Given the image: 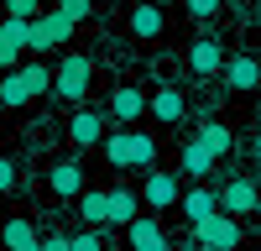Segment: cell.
I'll list each match as a JSON object with an SVG mask.
<instances>
[{
  "label": "cell",
  "mask_w": 261,
  "mask_h": 251,
  "mask_svg": "<svg viewBox=\"0 0 261 251\" xmlns=\"http://www.w3.org/2000/svg\"><path fill=\"white\" fill-rule=\"evenodd\" d=\"M68 251H105V236H99V230H84V236H68Z\"/></svg>",
  "instance_id": "obj_24"
},
{
  "label": "cell",
  "mask_w": 261,
  "mask_h": 251,
  "mask_svg": "<svg viewBox=\"0 0 261 251\" xmlns=\"http://www.w3.org/2000/svg\"><path fill=\"white\" fill-rule=\"evenodd\" d=\"M68 141H73V146L105 141V110H79V115L68 120Z\"/></svg>",
  "instance_id": "obj_11"
},
{
  "label": "cell",
  "mask_w": 261,
  "mask_h": 251,
  "mask_svg": "<svg viewBox=\"0 0 261 251\" xmlns=\"http://www.w3.org/2000/svg\"><path fill=\"white\" fill-rule=\"evenodd\" d=\"M214 11H220V0H188V16L193 21H209Z\"/></svg>",
  "instance_id": "obj_25"
},
{
  "label": "cell",
  "mask_w": 261,
  "mask_h": 251,
  "mask_svg": "<svg viewBox=\"0 0 261 251\" xmlns=\"http://www.w3.org/2000/svg\"><path fill=\"white\" fill-rule=\"evenodd\" d=\"M162 27H167V16H162L157 6H136V11H130V32H136L141 42H157Z\"/></svg>",
  "instance_id": "obj_17"
},
{
  "label": "cell",
  "mask_w": 261,
  "mask_h": 251,
  "mask_svg": "<svg viewBox=\"0 0 261 251\" xmlns=\"http://www.w3.org/2000/svg\"><path fill=\"white\" fill-rule=\"evenodd\" d=\"M0 241H6V251H37V230H32V220H6Z\"/></svg>",
  "instance_id": "obj_19"
},
{
  "label": "cell",
  "mask_w": 261,
  "mask_h": 251,
  "mask_svg": "<svg viewBox=\"0 0 261 251\" xmlns=\"http://www.w3.org/2000/svg\"><path fill=\"white\" fill-rule=\"evenodd\" d=\"M73 204H79V215L89 220V230H105V188H84Z\"/></svg>",
  "instance_id": "obj_20"
},
{
  "label": "cell",
  "mask_w": 261,
  "mask_h": 251,
  "mask_svg": "<svg viewBox=\"0 0 261 251\" xmlns=\"http://www.w3.org/2000/svg\"><path fill=\"white\" fill-rule=\"evenodd\" d=\"M141 204L146 209H178V173L151 167V173L141 178Z\"/></svg>",
  "instance_id": "obj_4"
},
{
  "label": "cell",
  "mask_w": 261,
  "mask_h": 251,
  "mask_svg": "<svg viewBox=\"0 0 261 251\" xmlns=\"http://www.w3.org/2000/svg\"><path fill=\"white\" fill-rule=\"evenodd\" d=\"M220 73H225L230 89H241V94H246V89H256V79H261V73H256V58H246V53L225 58V63H220Z\"/></svg>",
  "instance_id": "obj_13"
},
{
  "label": "cell",
  "mask_w": 261,
  "mask_h": 251,
  "mask_svg": "<svg viewBox=\"0 0 261 251\" xmlns=\"http://www.w3.org/2000/svg\"><path fill=\"white\" fill-rule=\"evenodd\" d=\"M220 63H225L220 37H193V42H188V68L199 73V79H214V73H220Z\"/></svg>",
  "instance_id": "obj_7"
},
{
  "label": "cell",
  "mask_w": 261,
  "mask_h": 251,
  "mask_svg": "<svg viewBox=\"0 0 261 251\" xmlns=\"http://www.w3.org/2000/svg\"><path fill=\"white\" fill-rule=\"evenodd\" d=\"M73 37V27H68V21H63L58 11H42L37 21H32V27H27V47L42 58V53H53V47H63V42H68Z\"/></svg>",
  "instance_id": "obj_3"
},
{
  "label": "cell",
  "mask_w": 261,
  "mask_h": 251,
  "mask_svg": "<svg viewBox=\"0 0 261 251\" xmlns=\"http://www.w3.org/2000/svg\"><path fill=\"white\" fill-rule=\"evenodd\" d=\"M141 115H146V94L136 89V84H120V89L110 94V115H105V120H120V126H130V131H136Z\"/></svg>",
  "instance_id": "obj_6"
},
{
  "label": "cell",
  "mask_w": 261,
  "mask_h": 251,
  "mask_svg": "<svg viewBox=\"0 0 261 251\" xmlns=\"http://www.w3.org/2000/svg\"><path fill=\"white\" fill-rule=\"evenodd\" d=\"M178 162H183V167H178V173H188L193 183H204V178L214 173V167H220V162H214V157L204 152V146H199V141H188V146H183V157H178Z\"/></svg>",
  "instance_id": "obj_15"
},
{
  "label": "cell",
  "mask_w": 261,
  "mask_h": 251,
  "mask_svg": "<svg viewBox=\"0 0 261 251\" xmlns=\"http://www.w3.org/2000/svg\"><path fill=\"white\" fill-rule=\"evenodd\" d=\"M130 167H141V173L157 167V141H151L146 131H130Z\"/></svg>",
  "instance_id": "obj_21"
},
{
  "label": "cell",
  "mask_w": 261,
  "mask_h": 251,
  "mask_svg": "<svg viewBox=\"0 0 261 251\" xmlns=\"http://www.w3.org/2000/svg\"><path fill=\"white\" fill-rule=\"evenodd\" d=\"M53 11L68 21V27H79V21H89V11H94V6H89V0H63V6H53Z\"/></svg>",
  "instance_id": "obj_23"
},
{
  "label": "cell",
  "mask_w": 261,
  "mask_h": 251,
  "mask_svg": "<svg viewBox=\"0 0 261 251\" xmlns=\"http://www.w3.org/2000/svg\"><path fill=\"white\" fill-rule=\"evenodd\" d=\"M11 183H16V162H11V157H0V194H6Z\"/></svg>",
  "instance_id": "obj_27"
},
{
  "label": "cell",
  "mask_w": 261,
  "mask_h": 251,
  "mask_svg": "<svg viewBox=\"0 0 261 251\" xmlns=\"http://www.w3.org/2000/svg\"><path fill=\"white\" fill-rule=\"evenodd\" d=\"M130 220H136V194L130 188H105V230H125Z\"/></svg>",
  "instance_id": "obj_10"
},
{
  "label": "cell",
  "mask_w": 261,
  "mask_h": 251,
  "mask_svg": "<svg viewBox=\"0 0 261 251\" xmlns=\"http://www.w3.org/2000/svg\"><path fill=\"white\" fill-rule=\"evenodd\" d=\"M53 194L58 199H79L84 194V167L79 162H58L53 167Z\"/></svg>",
  "instance_id": "obj_16"
},
{
  "label": "cell",
  "mask_w": 261,
  "mask_h": 251,
  "mask_svg": "<svg viewBox=\"0 0 261 251\" xmlns=\"http://www.w3.org/2000/svg\"><path fill=\"white\" fill-rule=\"evenodd\" d=\"M16 73H21V84H27V94H32V99L53 89V68H47V63H42V58H32V63H21Z\"/></svg>",
  "instance_id": "obj_18"
},
{
  "label": "cell",
  "mask_w": 261,
  "mask_h": 251,
  "mask_svg": "<svg viewBox=\"0 0 261 251\" xmlns=\"http://www.w3.org/2000/svg\"><path fill=\"white\" fill-rule=\"evenodd\" d=\"M37 251H68V236L53 230V236H37Z\"/></svg>",
  "instance_id": "obj_26"
},
{
  "label": "cell",
  "mask_w": 261,
  "mask_h": 251,
  "mask_svg": "<svg viewBox=\"0 0 261 251\" xmlns=\"http://www.w3.org/2000/svg\"><path fill=\"white\" fill-rule=\"evenodd\" d=\"M99 146H105V157H110V167H120V173L130 167V131H110Z\"/></svg>",
  "instance_id": "obj_22"
},
{
  "label": "cell",
  "mask_w": 261,
  "mask_h": 251,
  "mask_svg": "<svg viewBox=\"0 0 261 251\" xmlns=\"http://www.w3.org/2000/svg\"><path fill=\"white\" fill-rule=\"evenodd\" d=\"M89 84H94V58H84V53H68V58L58 63V73H53L58 99H68V105H84Z\"/></svg>",
  "instance_id": "obj_1"
},
{
  "label": "cell",
  "mask_w": 261,
  "mask_h": 251,
  "mask_svg": "<svg viewBox=\"0 0 261 251\" xmlns=\"http://www.w3.org/2000/svg\"><path fill=\"white\" fill-rule=\"evenodd\" d=\"M178 209H183V220H188V225L209 220V215H214V188H209V183H193L188 194H178Z\"/></svg>",
  "instance_id": "obj_12"
},
{
  "label": "cell",
  "mask_w": 261,
  "mask_h": 251,
  "mask_svg": "<svg viewBox=\"0 0 261 251\" xmlns=\"http://www.w3.org/2000/svg\"><path fill=\"white\" fill-rule=\"evenodd\" d=\"M183 251H209V246H193V241H188V246H183Z\"/></svg>",
  "instance_id": "obj_28"
},
{
  "label": "cell",
  "mask_w": 261,
  "mask_h": 251,
  "mask_svg": "<svg viewBox=\"0 0 261 251\" xmlns=\"http://www.w3.org/2000/svg\"><path fill=\"white\" fill-rule=\"evenodd\" d=\"M193 141H199V146H204V152H209L214 162H220V157L230 152V146H235L230 126H220V120H204V126H199V136H193Z\"/></svg>",
  "instance_id": "obj_14"
},
{
  "label": "cell",
  "mask_w": 261,
  "mask_h": 251,
  "mask_svg": "<svg viewBox=\"0 0 261 251\" xmlns=\"http://www.w3.org/2000/svg\"><path fill=\"white\" fill-rule=\"evenodd\" d=\"M146 110L157 115L162 126H178V120L188 115V99H183V89H178V84H162V89L146 99Z\"/></svg>",
  "instance_id": "obj_8"
},
{
  "label": "cell",
  "mask_w": 261,
  "mask_h": 251,
  "mask_svg": "<svg viewBox=\"0 0 261 251\" xmlns=\"http://www.w3.org/2000/svg\"><path fill=\"white\" fill-rule=\"evenodd\" d=\"M188 241H193V246H209V251H241L246 230H241V220H230V215L214 209L209 220H199V225L188 230Z\"/></svg>",
  "instance_id": "obj_2"
},
{
  "label": "cell",
  "mask_w": 261,
  "mask_h": 251,
  "mask_svg": "<svg viewBox=\"0 0 261 251\" xmlns=\"http://www.w3.org/2000/svg\"><path fill=\"white\" fill-rule=\"evenodd\" d=\"M125 241H130V251H172L167 246V236H162V225L151 220V215H136L125 225Z\"/></svg>",
  "instance_id": "obj_9"
},
{
  "label": "cell",
  "mask_w": 261,
  "mask_h": 251,
  "mask_svg": "<svg viewBox=\"0 0 261 251\" xmlns=\"http://www.w3.org/2000/svg\"><path fill=\"white\" fill-rule=\"evenodd\" d=\"M214 209H220V215H230V220L251 215V209H256V183H251V178H230L220 194H214Z\"/></svg>",
  "instance_id": "obj_5"
}]
</instances>
